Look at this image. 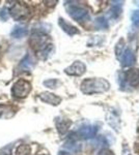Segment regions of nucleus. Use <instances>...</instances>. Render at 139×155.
Masks as SVG:
<instances>
[{"instance_id":"8","label":"nucleus","mask_w":139,"mask_h":155,"mask_svg":"<svg viewBox=\"0 0 139 155\" xmlns=\"http://www.w3.org/2000/svg\"><path fill=\"white\" fill-rule=\"evenodd\" d=\"M120 62H122V65L125 67H129L132 66L134 63H135V55L130 49H126L125 51L123 52V54L120 55Z\"/></svg>"},{"instance_id":"19","label":"nucleus","mask_w":139,"mask_h":155,"mask_svg":"<svg viewBox=\"0 0 139 155\" xmlns=\"http://www.w3.org/2000/svg\"><path fill=\"white\" fill-rule=\"evenodd\" d=\"M56 84H57L56 80H48V81L44 82V85L48 87V88H56Z\"/></svg>"},{"instance_id":"1","label":"nucleus","mask_w":139,"mask_h":155,"mask_svg":"<svg viewBox=\"0 0 139 155\" xmlns=\"http://www.w3.org/2000/svg\"><path fill=\"white\" fill-rule=\"evenodd\" d=\"M109 89V83L104 79H87L81 84V91L85 94L103 93Z\"/></svg>"},{"instance_id":"5","label":"nucleus","mask_w":139,"mask_h":155,"mask_svg":"<svg viewBox=\"0 0 139 155\" xmlns=\"http://www.w3.org/2000/svg\"><path fill=\"white\" fill-rule=\"evenodd\" d=\"M9 14L12 16V18L17 21L22 19H25L28 14V8L26 7L25 4H16L9 9Z\"/></svg>"},{"instance_id":"14","label":"nucleus","mask_w":139,"mask_h":155,"mask_svg":"<svg viewBox=\"0 0 139 155\" xmlns=\"http://www.w3.org/2000/svg\"><path fill=\"white\" fill-rule=\"evenodd\" d=\"M27 34V30L23 28V27H15L14 30L12 31L11 35L15 38H22L23 36H25Z\"/></svg>"},{"instance_id":"4","label":"nucleus","mask_w":139,"mask_h":155,"mask_svg":"<svg viewBox=\"0 0 139 155\" xmlns=\"http://www.w3.org/2000/svg\"><path fill=\"white\" fill-rule=\"evenodd\" d=\"M65 7H67V11L70 16L76 21L82 22L88 18L87 11L84 7L80 5H75V4H68V5H65Z\"/></svg>"},{"instance_id":"16","label":"nucleus","mask_w":139,"mask_h":155,"mask_svg":"<svg viewBox=\"0 0 139 155\" xmlns=\"http://www.w3.org/2000/svg\"><path fill=\"white\" fill-rule=\"evenodd\" d=\"M96 26H97L98 28H100V29L107 28V27H108V22L106 21L105 18L100 17V18H98L97 20H96Z\"/></svg>"},{"instance_id":"2","label":"nucleus","mask_w":139,"mask_h":155,"mask_svg":"<svg viewBox=\"0 0 139 155\" xmlns=\"http://www.w3.org/2000/svg\"><path fill=\"white\" fill-rule=\"evenodd\" d=\"M30 90H31V85L28 81L19 80L12 86V94L15 97H18V98H23V97H26L28 95Z\"/></svg>"},{"instance_id":"17","label":"nucleus","mask_w":139,"mask_h":155,"mask_svg":"<svg viewBox=\"0 0 139 155\" xmlns=\"http://www.w3.org/2000/svg\"><path fill=\"white\" fill-rule=\"evenodd\" d=\"M126 48H125V44H123V41L122 39L117 45H116V49H115V53H116V56L120 58V55L123 54V52L125 51Z\"/></svg>"},{"instance_id":"12","label":"nucleus","mask_w":139,"mask_h":155,"mask_svg":"<svg viewBox=\"0 0 139 155\" xmlns=\"http://www.w3.org/2000/svg\"><path fill=\"white\" fill-rule=\"evenodd\" d=\"M71 124H72V122L68 119H57L56 127H57L58 132H59L60 134H64L65 132L69 130Z\"/></svg>"},{"instance_id":"15","label":"nucleus","mask_w":139,"mask_h":155,"mask_svg":"<svg viewBox=\"0 0 139 155\" xmlns=\"http://www.w3.org/2000/svg\"><path fill=\"white\" fill-rule=\"evenodd\" d=\"M30 151L29 145L22 144L16 149V155H30Z\"/></svg>"},{"instance_id":"24","label":"nucleus","mask_w":139,"mask_h":155,"mask_svg":"<svg viewBox=\"0 0 139 155\" xmlns=\"http://www.w3.org/2000/svg\"><path fill=\"white\" fill-rule=\"evenodd\" d=\"M37 155H45V154H37Z\"/></svg>"},{"instance_id":"9","label":"nucleus","mask_w":139,"mask_h":155,"mask_svg":"<svg viewBox=\"0 0 139 155\" xmlns=\"http://www.w3.org/2000/svg\"><path fill=\"white\" fill-rule=\"evenodd\" d=\"M40 98H41L42 101L49 104H53V106H57L61 101V98L59 96L55 95L53 93H50V92H43V93L40 94Z\"/></svg>"},{"instance_id":"3","label":"nucleus","mask_w":139,"mask_h":155,"mask_svg":"<svg viewBox=\"0 0 139 155\" xmlns=\"http://www.w3.org/2000/svg\"><path fill=\"white\" fill-rule=\"evenodd\" d=\"M30 45L32 48L40 52H42L43 50L50 46V44H48V36L42 32H36V33L32 34L31 38H30Z\"/></svg>"},{"instance_id":"21","label":"nucleus","mask_w":139,"mask_h":155,"mask_svg":"<svg viewBox=\"0 0 139 155\" xmlns=\"http://www.w3.org/2000/svg\"><path fill=\"white\" fill-rule=\"evenodd\" d=\"M99 155H113V153L108 149H103V150H101V152L99 153Z\"/></svg>"},{"instance_id":"18","label":"nucleus","mask_w":139,"mask_h":155,"mask_svg":"<svg viewBox=\"0 0 139 155\" xmlns=\"http://www.w3.org/2000/svg\"><path fill=\"white\" fill-rule=\"evenodd\" d=\"M9 8H6V7H3V8L0 11V18L3 20V21H6V20L9 19Z\"/></svg>"},{"instance_id":"22","label":"nucleus","mask_w":139,"mask_h":155,"mask_svg":"<svg viewBox=\"0 0 139 155\" xmlns=\"http://www.w3.org/2000/svg\"><path fill=\"white\" fill-rule=\"evenodd\" d=\"M58 155H72V154L69 153V152H67V151H60L59 153H58Z\"/></svg>"},{"instance_id":"11","label":"nucleus","mask_w":139,"mask_h":155,"mask_svg":"<svg viewBox=\"0 0 139 155\" xmlns=\"http://www.w3.org/2000/svg\"><path fill=\"white\" fill-rule=\"evenodd\" d=\"M59 26L61 27V29L64 30V32H67L69 35H74V34H77L79 33V31H78V29L76 28L75 26H73V25H71L70 23H68V22H65L64 19H59Z\"/></svg>"},{"instance_id":"23","label":"nucleus","mask_w":139,"mask_h":155,"mask_svg":"<svg viewBox=\"0 0 139 155\" xmlns=\"http://www.w3.org/2000/svg\"><path fill=\"white\" fill-rule=\"evenodd\" d=\"M123 155H127V154H126V153H123ZM128 155H131V154H129V152H128Z\"/></svg>"},{"instance_id":"10","label":"nucleus","mask_w":139,"mask_h":155,"mask_svg":"<svg viewBox=\"0 0 139 155\" xmlns=\"http://www.w3.org/2000/svg\"><path fill=\"white\" fill-rule=\"evenodd\" d=\"M97 127L90 126V125H84L78 130L77 134L78 137H82V139H90V137H95L96 132H97Z\"/></svg>"},{"instance_id":"13","label":"nucleus","mask_w":139,"mask_h":155,"mask_svg":"<svg viewBox=\"0 0 139 155\" xmlns=\"http://www.w3.org/2000/svg\"><path fill=\"white\" fill-rule=\"evenodd\" d=\"M33 65H34V60L32 59V57L30 56V55H27V56L25 57L23 60H22L21 64H20V66H21L22 68L27 69V71L31 69Z\"/></svg>"},{"instance_id":"20","label":"nucleus","mask_w":139,"mask_h":155,"mask_svg":"<svg viewBox=\"0 0 139 155\" xmlns=\"http://www.w3.org/2000/svg\"><path fill=\"white\" fill-rule=\"evenodd\" d=\"M132 21L136 25H139V11L134 12V14L132 15Z\"/></svg>"},{"instance_id":"6","label":"nucleus","mask_w":139,"mask_h":155,"mask_svg":"<svg viewBox=\"0 0 139 155\" xmlns=\"http://www.w3.org/2000/svg\"><path fill=\"white\" fill-rule=\"evenodd\" d=\"M123 80L129 86L136 87L139 84V69L132 68L130 71H128L127 72H125Z\"/></svg>"},{"instance_id":"7","label":"nucleus","mask_w":139,"mask_h":155,"mask_svg":"<svg viewBox=\"0 0 139 155\" xmlns=\"http://www.w3.org/2000/svg\"><path fill=\"white\" fill-rule=\"evenodd\" d=\"M86 71V66L81 61H76L70 67L65 69V74L70 76H82Z\"/></svg>"}]
</instances>
